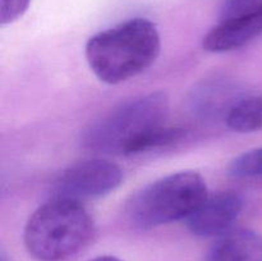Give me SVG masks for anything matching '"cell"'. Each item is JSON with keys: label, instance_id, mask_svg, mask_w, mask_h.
Wrapping results in <instances>:
<instances>
[{"label": "cell", "instance_id": "1", "mask_svg": "<svg viewBox=\"0 0 262 261\" xmlns=\"http://www.w3.org/2000/svg\"><path fill=\"white\" fill-rule=\"evenodd\" d=\"M160 48L155 23L147 18H132L90 37L84 55L100 81L118 84L150 68Z\"/></svg>", "mask_w": 262, "mask_h": 261}, {"label": "cell", "instance_id": "2", "mask_svg": "<svg viewBox=\"0 0 262 261\" xmlns=\"http://www.w3.org/2000/svg\"><path fill=\"white\" fill-rule=\"evenodd\" d=\"M94 234L95 222L82 202L50 197L30 216L23 241L36 260L64 261L83 250Z\"/></svg>", "mask_w": 262, "mask_h": 261}, {"label": "cell", "instance_id": "3", "mask_svg": "<svg viewBox=\"0 0 262 261\" xmlns=\"http://www.w3.org/2000/svg\"><path fill=\"white\" fill-rule=\"evenodd\" d=\"M168 112L169 100L164 92L135 97L91 123L82 136V143L94 153L129 156L143 136L165 124Z\"/></svg>", "mask_w": 262, "mask_h": 261}, {"label": "cell", "instance_id": "4", "mask_svg": "<svg viewBox=\"0 0 262 261\" xmlns=\"http://www.w3.org/2000/svg\"><path fill=\"white\" fill-rule=\"evenodd\" d=\"M209 196L201 174L178 171L147 184L127 205L129 222L140 229L187 219Z\"/></svg>", "mask_w": 262, "mask_h": 261}, {"label": "cell", "instance_id": "5", "mask_svg": "<svg viewBox=\"0 0 262 261\" xmlns=\"http://www.w3.org/2000/svg\"><path fill=\"white\" fill-rule=\"evenodd\" d=\"M123 182L119 165L105 159L78 161L64 169L51 187L50 197L83 201L112 193Z\"/></svg>", "mask_w": 262, "mask_h": 261}, {"label": "cell", "instance_id": "6", "mask_svg": "<svg viewBox=\"0 0 262 261\" xmlns=\"http://www.w3.org/2000/svg\"><path fill=\"white\" fill-rule=\"evenodd\" d=\"M243 207V199L234 191L217 192L205 201L186 219L189 232L196 237H220L237 222Z\"/></svg>", "mask_w": 262, "mask_h": 261}, {"label": "cell", "instance_id": "7", "mask_svg": "<svg viewBox=\"0 0 262 261\" xmlns=\"http://www.w3.org/2000/svg\"><path fill=\"white\" fill-rule=\"evenodd\" d=\"M262 35V4L246 14L219 22L204 37L210 53H228L247 45Z\"/></svg>", "mask_w": 262, "mask_h": 261}, {"label": "cell", "instance_id": "8", "mask_svg": "<svg viewBox=\"0 0 262 261\" xmlns=\"http://www.w3.org/2000/svg\"><path fill=\"white\" fill-rule=\"evenodd\" d=\"M239 96L237 86L225 78H212L202 82L192 92L191 109L205 119L225 120L228 113L237 104Z\"/></svg>", "mask_w": 262, "mask_h": 261}, {"label": "cell", "instance_id": "9", "mask_svg": "<svg viewBox=\"0 0 262 261\" xmlns=\"http://www.w3.org/2000/svg\"><path fill=\"white\" fill-rule=\"evenodd\" d=\"M206 261H262V235L251 229H232L220 235Z\"/></svg>", "mask_w": 262, "mask_h": 261}, {"label": "cell", "instance_id": "10", "mask_svg": "<svg viewBox=\"0 0 262 261\" xmlns=\"http://www.w3.org/2000/svg\"><path fill=\"white\" fill-rule=\"evenodd\" d=\"M225 123L239 133L262 130V94L242 97L228 113Z\"/></svg>", "mask_w": 262, "mask_h": 261}, {"label": "cell", "instance_id": "11", "mask_svg": "<svg viewBox=\"0 0 262 261\" xmlns=\"http://www.w3.org/2000/svg\"><path fill=\"white\" fill-rule=\"evenodd\" d=\"M228 173L234 178L262 177V147L253 148L233 159Z\"/></svg>", "mask_w": 262, "mask_h": 261}, {"label": "cell", "instance_id": "12", "mask_svg": "<svg viewBox=\"0 0 262 261\" xmlns=\"http://www.w3.org/2000/svg\"><path fill=\"white\" fill-rule=\"evenodd\" d=\"M262 4V0H222L219 10V22L233 19L246 14Z\"/></svg>", "mask_w": 262, "mask_h": 261}, {"label": "cell", "instance_id": "13", "mask_svg": "<svg viewBox=\"0 0 262 261\" xmlns=\"http://www.w3.org/2000/svg\"><path fill=\"white\" fill-rule=\"evenodd\" d=\"M31 0H0V23L10 25L19 19L30 7Z\"/></svg>", "mask_w": 262, "mask_h": 261}, {"label": "cell", "instance_id": "14", "mask_svg": "<svg viewBox=\"0 0 262 261\" xmlns=\"http://www.w3.org/2000/svg\"><path fill=\"white\" fill-rule=\"evenodd\" d=\"M89 261H122V260H119L118 257H114V256H99V257H95Z\"/></svg>", "mask_w": 262, "mask_h": 261}, {"label": "cell", "instance_id": "15", "mask_svg": "<svg viewBox=\"0 0 262 261\" xmlns=\"http://www.w3.org/2000/svg\"><path fill=\"white\" fill-rule=\"evenodd\" d=\"M2 261H8L7 260V256H5L4 253H2Z\"/></svg>", "mask_w": 262, "mask_h": 261}]
</instances>
